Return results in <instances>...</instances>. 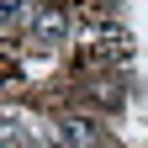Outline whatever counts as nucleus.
Listing matches in <instances>:
<instances>
[{"instance_id": "f257e3e1", "label": "nucleus", "mask_w": 148, "mask_h": 148, "mask_svg": "<svg viewBox=\"0 0 148 148\" xmlns=\"http://www.w3.org/2000/svg\"><path fill=\"white\" fill-rule=\"evenodd\" d=\"M58 138H64V148H95L101 143V127L90 116H64L58 122Z\"/></svg>"}, {"instance_id": "f03ea898", "label": "nucleus", "mask_w": 148, "mask_h": 148, "mask_svg": "<svg viewBox=\"0 0 148 148\" xmlns=\"http://www.w3.org/2000/svg\"><path fill=\"white\" fill-rule=\"evenodd\" d=\"M90 101L95 106H122V85L116 79H90Z\"/></svg>"}]
</instances>
